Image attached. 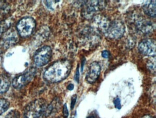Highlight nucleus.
<instances>
[{
	"instance_id": "3",
	"label": "nucleus",
	"mask_w": 156,
	"mask_h": 118,
	"mask_svg": "<svg viewBox=\"0 0 156 118\" xmlns=\"http://www.w3.org/2000/svg\"><path fill=\"white\" fill-rule=\"evenodd\" d=\"M36 27V22L31 16H25L21 19L16 26L19 34L25 38L32 34Z\"/></svg>"
},
{
	"instance_id": "11",
	"label": "nucleus",
	"mask_w": 156,
	"mask_h": 118,
	"mask_svg": "<svg viewBox=\"0 0 156 118\" xmlns=\"http://www.w3.org/2000/svg\"><path fill=\"white\" fill-rule=\"evenodd\" d=\"M9 79L5 75L0 74V93H4L9 90L10 86Z\"/></svg>"
},
{
	"instance_id": "16",
	"label": "nucleus",
	"mask_w": 156,
	"mask_h": 118,
	"mask_svg": "<svg viewBox=\"0 0 156 118\" xmlns=\"http://www.w3.org/2000/svg\"><path fill=\"white\" fill-rule=\"evenodd\" d=\"M114 105H115V107L116 109H120L121 108V101H120V99L118 97H117L114 100Z\"/></svg>"
},
{
	"instance_id": "2",
	"label": "nucleus",
	"mask_w": 156,
	"mask_h": 118,
	"mask_svg": "<svg viewBox=\"0 0 156 118\" xmlns=\"http://www.w3.org/2000/svg\"><path fill=\"white\" fill-rule=\"evenodd\" d=\"M47 102L43 98L37 99L30 102L23 112L24 118H44L47 109Z\"/></svg>"
},
{
	"instance_id": "12",
	"label": "nucleus",
	"mask_w": 156,
	"mask_h": 118,
	"mask_svg": "<svg viewBox=\"0 0 156 118\" xmlns=\"http://www.w3.org/2000/svg\"><path fill=\"white\" fill-rule=\"evenodd\" d=\"M9 106L10 102L8 100L0 99V115L5 112L9 109Z\"/></svg>"
},
{
	"instance_id": "18",
	"label": "nucleus",
	"mask_w": 156,
	"mask_h": 118,
	"mask_svg": "<svg viewBox=\"0 0 156 118\" xmlns=\"http://www.w3.org/2000/svg\"><path fill=\"white\" fill-rule=\"evenodd\" d=\"M76 99H77V96L76 95H73L71 99V109H73L74 108L76 102Z\"/></svg>"
},
{
	"instance_id": "9",
	"label": "nucleus",
	"mask_w": 156,
	"mask_h": 118,
	"mask_svg": "<svg viewBox=\"0 0 156 118\" xmlns=\"http://www.w3.org/2000/svg\"><path fill=\"white\" fill-rule=\"evenodd\" d=\"M101 72V66L97 62H92L88 68L86 76V80L90 84L94 83L97 80Z\"/></svg>"
},
{
	"instance_id": "10",
	"label": "nucleus",
	"mask_w": 156,
	"mask_h": 118,
	"mask_svg": "<svg viewBox=\"0 0 156 118\" xmlns=\"http://www.w3.org/2000/svg\"><path fill=\"white\" fill-rule=\"evenodd\" d=\"M156 1H147L143 5V8L144 12L148 16L155 17L156 16Z\"/></svg>"
},
{
	"instance_id": "23",
	"label": "nucleus",
	"mask_w": 156,
	"mask_h": 118,
	"mask_svg": "<svg viewBox=\"0 0 156 118\" xmlns=\"http://www.w3.org/2000/svg\"><path fill=\"white\" fill-rule=\"evenodd\" d=\"M141 118H154V117H152V116H151L150 115H146L143 116V117H141Z\"/></svg>"
},
{
	"instance_id": "6",
	"label": "nucleus",
	"mask_w": 156,
	"mask_h": 118,
	"mask_svg": "<svg viewBox=\"0 0 156 118\" xmlns=\"http://www.w3.org/2000/svg\"><path fill=\"white\" fill-rule=\"evenodd\" d=\"M106 32L108 37L111 38H118L123 36L125 32V27L122 23L118 21H113L108 23Z\"/></svg>"
},
{
	"instance_id": "22",
	"label": "nucleus",
	"mask_w": 156,
	"mask_h": 118,
	"mask_svg": "<svg viewBox=\"0 0 156 118\" xmlns=\"http://www.w3.org/2000/svg\"><path fill=\"white\" fill-rule=\"evenodd\" d=\"M86 118H97V116L95 114H93L87 116Z\"/></svg>"
},
{
	"instance_id": "17",
	"label": "nucleus",
	"mask_w": 156,
	"mask_h": 118,
	"mask_svg": "<svg viewBox=\"0 0 156 118\" xmlns=\"http://www.w3.org/2000/svg\"><path fill=\"white\" fill-rule=\"evenodd\" d=\"M63 113L64 117L65 118H67L69 115V111H68V108L66 103L64 105L63 108Z\"/></svg>"
},
{
	"instance_id": "1",
	"label": "nucleus",
	"mask_w": 156,
	"mask_h": 118,
	"mask_svg": "<svg viewBox=\"0 0 156 118\" xmlns=\"http://www.w3.org/2000/svg\"><path fill=\"white\" fill-rule=\"evenodd\" d=\"M72 69V64L67 59L57 60L48 67L44 71V79L51 83H57L66 79Z\"/></svg>"
},
{
	"instance_id": "8",
	"label": "nucleus",
	"mask_w": 156,
	"mask_h": 118,
	"mask_svg": "<svg viewBox=\"0 0 156 118\" xmlns=\"http://www.w3.org/2000/svg\"><path fill=\"white\" fill-rule=\"evenodd\" d=\"M19 40V36L17 32L12 29H9L3 34L1 44L2 47L4 48H9L16 45Z\"/></svg>"
},
{
	"instance_id": "13",
	"label": "nucleus",
	"mask_w": 156,
	"mask_h": 118,
	"mask_svg": "<svg viewBox=\"0 0 156 118\" xmlns=\"http://www.w3.org/2000/svg\"><path fill=\"white\" fill-rule=\"evenodd\" d=\"M10 27V23L6 21L0 22V37L2 34L7 32Z\"/></svg>"
},
{
	"instance_id": "20",
	"label": "nucleus",
	"mask_w": 156,
	"mask_h": 118,
	"mask_svg": "<svg viewBox=\"0 0 156 118\" xmlns=\"http://www.w3.org/2000/svg\"><path fill=\"white\" fill-rule=\"evenodd\" d=\"M109 53L108 50H105L102 51V56L104 58H108L109 57Z\"/></svg>"
},
{
	"instance_id": "14",
	"label": "nucleus",
	"mask_w": 156,
	"mask_h": 118,
	"mask_svg": "<svg viewBox=\"0 0 156 118\" xmlns=\"http://www.w3.org/2000/svg\"><path fill=\"white\" fill-rule=\"evenodd\" d=\"M20 112L18 111L13 110L9 112L5 118H20Z\"/></svg>"
},
{
	"instance_id": "21",
	"label": "nucleus",
	"mask_w": 156,
	"mask_h": 118,
	"mask_svg": "<svg viewBox=\"0 0 156 118\" xmlns=\"http://www.w3.org/2000/svg\"><path fill=\"white\" fill-rule=\"evenodd\" d=\"M67 89L69 90L70 91L73 90L74 88V86L73 84L71 83V84H69L67 87Z\"/></svg>"
},
{
	"instance_id": "4",
	"label": "nucleus",
	"mask_w": 156,
	"mask_h": 118,
	"mask_svg": "<svg viewBox=\"0 0 156 118\" xmlns=\"http://www.w3.org/2000/svg\"><path fill=\"white\" fill-rule=\"evenodd\" d=\"M36 73L35 68L31 67L24 73L15 77L12 80V84L15 88L20 89L29 84L34 77Z\"/></svg>"
},
{
	"instance_id": "5",
	"label": "nucleus",
	"mask_w": 156,
	"mask_h": 118,
	"mask_svg": "<svg viewBox=\"0 0 156 118\" xmlns=\"http://www.w3.org/2000/svg\"><path fill=\"white\" fill-rule=\"evenodd\" d=\"M52 49L49 46H44L37 50L34 54V60L38 66H43L50 61L52 56Z\"/></svg>"
},
{
	"instance_id": "15",
	"label": "nucleus",
	"mask_w": 156,
	"mask_h": 118,
	"mask_svg": "<svg viewBox=\"0 0 156 118\" xmlns=\"http://www.w3.org/2000/svg\"><path fill=\"white\" fill-rule=\"evenodd\" d=\"M151 60L148 61V63H147L148 68H149L150 70L151 71L155 72L156 70V61H155V58L153 60Z\"/></svg>"
},
{
	"instance_id": "7",
	"label": "nucleus",
	"mask_w": 156,
	"mask_h": 118,
	"mask_svg": "<svg viewBox=\"0 0 156 118\" xmlns=\"http://www.w3.org/2000/svg\"><path fill=\"white\" fill-rule=\"evenodd\" d=\"M138 49L141 54L145 55L155 57L156 55V41L152 39H144L139 44Z\"/></svg>"
},
{
	"instance_id": "19",
	"label": "nucleus",
	"mask_w": 156,
	"mask_h": 118,
	"mask_svg": "<svg viewBox=\"0 0 156 118\" xmlns=\"http://www.w3.org/2000/svg\"><path fill=\"white\" fill-rule=\"evenodd\" d=\"M79 78H80V73H79V65H78L76 71L75 75L74 76V80L77 83L79 82Z\"/></svg>"
}]
</instances>
